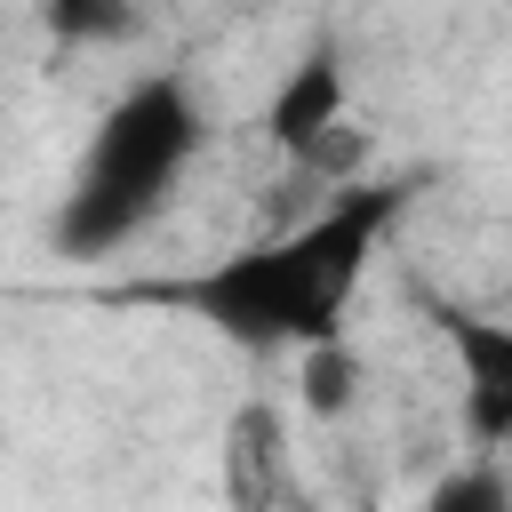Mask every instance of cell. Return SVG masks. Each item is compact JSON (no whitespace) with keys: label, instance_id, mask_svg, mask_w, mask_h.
<instances>
[{"label":"cell","instance_id":"obj_1","mask_svg":"<svg viewBox=\"0 0 512 512\" xmlns=\"http://www.w3.org/2000/svg\"><path fill=\"white\" fill-rule=\"evenodd\" d=\"M400 208H408V184H352L312 224H296L280 240H256V248H232L208 272L176 280L168 296L240 352L328 344V336H344L352 288H360L376 240L400 224Z\"/></svg>","mask_w":512,"mask_h":512},{"label":"cell","instance_id":"obj_2","mask_svg":"<svg viewBox=\"0 0 512 512\" xmlns=\"http://www.w3.org/2000/svg\"><path fill=\"white\" fill-rule=\"evenodd\" d=\"M200 144H208L200 96H192L176 72L136 80V88L96 120V136H88V152H80V176H72V192H64V208H56V248L88 264V256H112L120 240H136V232L168 208V192H176V176L200 160Z\"/></svg>","mask_w":512,"mask_h":512},{"label":"cell","instance_id":"obj_3","mask_svg":"<svg viewBox=\"0 0 512 512\" xmlns=\"http://www.w3.org/2000/svg\"><path fill=\"white\" fill-rule=\"evenodd\" d=\"M432 328L448 336V352L464 360V424L480 448H512V320L464 312L432 296Z\"/></svg>","mask_w":512,"mask_h":512},{"label":"cell","instance_id":"obj_4","mask_svg":"<svg viewBox=\"0 0 512 512\" xmlns=\"http://www.w3.org/2000/svg\"><path fill=\"white\" fill-rule=\"evenodd\" d=\"M336 120H344V48H336V40H312V48L288 64V80L272 88L264 136H272L288 160H304V168H312V160L328 152Z\"/></svg>","mask_w":512,"mask_h":512},{"label":"cell","instance_id":"obj_5","mask_svg":"<svg viewBox=\"0 0 512 512\" xmlns=\"http://www.w3.org/2000/svg\"><path fill=\"white\" fill-rule=\"evenodd\" d=\"M304 408L312 416H344L352 408V392H360V360H352V344L344 336H328V344H304Z\"/></svg>","mask_w":512,"mask_h":512},{"label":"cell","instance_id":"obj_6","mask_svg":"<svg viewBox=\"0 0 512 512\" xmlns=\"http://www.w3.org/2000/svg\"><path fill=\"white\" fill-rule=\"evenodd\" d=\"M424 512H512V472L488 456V464H456L448 480H432Z\"/></svg>","mask_w":512,"mask_h":512},{"label":"cell","instance_id":"obj_7","mask_svg":"<svg viewBox=\"0 0 512 512\" xmlns=\"http://www.w3.org/2000/svg\"><path fill=\"white\" fill-rule=\"evenodd\" d=\"M128 8H136V0H48V24H56L64 40H96V32H112Z\"/></svg>","mask_w":512,"mask_h":512}]
</instances>
